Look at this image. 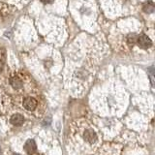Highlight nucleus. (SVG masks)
<instances>
[{
	"mask_svg": "<svg viewBox=\"0 0 155 155\" xmlns=\"http://www.w3.org/2000/svg\"><path fill=\"white\" fill-rule=\"evenodd\" d=\"M24 122V118L21 114H16L11 117V123L15 126H19Z\"/></svg>",
	"mask_w": 155,
	"mask_h": 155,
	"instance_id": "39448f33",
	"label": "nucleus"
},
{
	"mask_svg": "<svg viewBox=\"0 0 155 155\" xmlns=\"http://www.w3.org/2000/svg\"><path fill=\"white\" fill-rule=\"evenodd\" d=\"M23 107L27 110H33L36 109L37 107V101L36 99L32 98V97H27L23 100Z\"/></svg>",
	"mask_w": 155,
	"mask_h": 155,
	"instance_id": "f03ea898",
	"label": "nucleus"
},
{
	"mask_svg": "<svg viewBox=\"0 0 155 155\" xmlns=\"http://www.w3.org/2000/svg\"><path fill=\"white\" fill-rule=\"evenodd\" d=\"M3 67H4V64H3V62L0 60V72H1L3 70Z\"/></svg>",
	"mask_w": 155,
	"mask_h": 155,
	"instance_id": "1a4fd4ad",
	"label": "nucleus"
},
{
	"mask_svg": "<svg viewBox=\"0 0 155 155\" xmlns=\"http://www.w3.org/2000/svg\"><path fill=\"white\" fill-rule=\"evenodd\" d=\"M137 42H138V45L140 48H148L152 45L151 40H150V39L147 36H145V35H142V36L138 37Z\"/></svg>",
	"mask_w": 155,
	"mask_h": 155,
	"instance_id": "f257e3e1",
	"label": "nucleus"
},
{
	"mask_svg": "<svg viewBox=\"0 0 155 155\" xmlns=\"http://www.w3.org/2000/svg\"><path fill=\"white\" fill-rule=\"evenodd\" d=\"M43 3H51L52 0H41Z\"/></svg>",
	"mask_w": 155,
	"mask_h": 155,
	"instance_id": "9d476101",
	"label": "nucleus"
},
{
	"mask_svg": "<svg viewBox=\"0 0 155 155\" xmlns=\"http://www.w3.org/2000/svg\"><path fill=\"white\" fill-rule=\"evenodd\" d=\"M36 147H37V145L33 140H28L25 143V144H24V149H25V151L28 154H32V153L35 152Z\"/></svg>",
	"mask_w": 155,
	"mask_h": 155,
	"instance_id": "20e7f679",
	"label": "nucleus"
},
{
	"mask_svg": "<svg viewBox=\"0 0 155 155\" xmlns=\"http://www.w3.org/2000/svg\"><path fill=\"white\" fill-rule=\"evenodd\" d=\"M10 84H11V85L15 89H19V88H21V86H22V81L18 77H13L12 79L10 80Z\"/></svg>",
	"mask_w": 155,
	"mask_h": 155,
	"instance_id": "423d86ee",
	"label": "nucleus"
},
{
	"mask_svg": "<svg viewBox=\"0 0 155 155\" xmlns=\"http://www.w3.org/2000/svg\"><path fill=\"white\" fill-rule=\"evenodd\" d=\"M153 10H154V6H153V4H151V3H148V4L144 5V6H143V11L147 12V13H152Z\"/></svg>",
	"mask_w": 155,
	"mask_h": 155,
	"instance_id": "6e6552de",
	"label": "nucleus"
},
{
	"mask_svg": "<svg viewBox=\"0 0 155 155\" xmlns=\"http://www.w3.org/2000/svg\"><path fill=\"white\" fill-rule=\"evenodd\" d=\"M84 138L87 143H93L95 140H97V135L95 132H93L92 130H86L84 134Z\"/></svg>",
	"mask_w": 155,
	"mask_h": 155,
	"instance_id": "7ed1b4c3",
	"label": "nucleus"
},
{
	"mask_svg": "<svg viewBox=\"0 0 155 155\" xmlns=\"http://www.w3.org/2000/svg\"><path fill=\"white\" fill-rule=\"evenodd\" d=\"M137 39H138V37H137V35H135V34H132V35H129L128 36V39H127V41H128V44L129 45H134V44L137 42Z\"/></svg>",
	"mask_w": 155,
	"mask_h": 155,
	"instance_id": "0eeeda50",
	"label": "nucleus"
}]
</instances>
